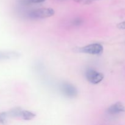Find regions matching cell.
<instances>
[{"mask_svg":"<svg viewBox=\"0 0 125 125\" xmlns=\"http://www.w3.org/2000/svg\"><path fill=\"white\" fill-rule=\"evenodd\" d=\"M54 10L51 8H42L33 10L28 13V17L30 19L38 20L48 18L54 15Z\"/></svg>","mask_w":125,"mask_h":125,"instance_id":"obj_1","label":"cell"},{"mask_svg":"<svg viewBox=\"0 0 125 125\" xmlns=\"http://www.w3.org/2000/svg\"><path fill=\"white\" fill-rule=\"evenodd\" d=\"M77 51L80 52H83V53L97 55L102 53L103 51V46L100 43H95L89 44L85 46L79 48Z\"/></svg>","mask_w":125,"mask_h":125,"instance_id":"obj_2","label":"cell"},{"mask_svg":"<svg viewBox=\"0 0 125 125\" xmlns=\"http://www.w3.org/2000/svg\"><path fill=\"white\" fill-rule=\"evenodd\" d=\"M85 77L89 83L96 84L103 80L104 74L95 70L89 69L85 72Z\"/></svg>","mask_w":125,"mask_h":125,"instance_id":"obj_3","label":"cell"},{"mask_svg":"<svg viewBox=\"0 0 125 125\" xmlns=\"http://www.w3.org/2000/svg\"><path fill=\"white\" fill-rule=\"evenodd\" d=\"M61 91L67 97L73 98L78 95V90L72 84L68 83H63L61 85Z\"/></svg>","mask_w":125,"mask_h":125,"instance_id":"obj_4","label":"cell"},{"mask_svg":"<svg viewBox=\"0 0 125 125\" xmlns=\"http://www.w3.org/2000/svg\"><path fill=\"white\" fill-rule=\"evenodd\" d=\"M125 112V107L124 105L120 102H117L111 105L107 110V114L111 116L117 115Z\"/></svg>","mask_w":125,"mask_h":125,"instance_id":"obj_5","label":"cell"},{"mask_svg":"<svg viewBox=\"0 0 125 125\" xmlns=\"http://www.w3.org/2000/svg\"><path fill=\"white\" fill-rule=\"evenodd\" d=\"M19 56L20 54L14 51H0V60L12 59Z\"/></svg>","mask_w":125,"mask_h":125,"instance_id":"obj_6","label":"cell"},{"mask_svg":"<svg viewBox=\"0 0 125 125\" xmlns=\"http://www.w3.org/2000/svg\"><path fill=\"white\" fill-rule=\"evenodd\" d=\"M35 114H34L32 112L26 111V110H23L20 117L23 118V120H32L33 118H35Z\"/></svg>","mask_w":125,"mask_h":125,"instance_id":"obj_7","label":"cell"},{"mask_svg":"<svg viewBox=\"0 0 125 125\" xmlns=\"http://www.w3.org/2000/svg\"><path fill=\"white\" fill-rule=\"evenodd\" d=\"M23 110L20 107H15L7 112L9 117H20Z\"/></svg>","mask_w":125,"mask_h":125,"instance_id":"obj_8","label":"cell"},{"mask_svg":"<svg viewBox=\"0 0 125 125\" xmlns=\"http://www.w3.org/2000/svg\"><path fill=\"white\" fill-rule=\"evenodd\" d=\"M46 0H22V3L24 4H37L44 2Z\"/></svg>","mask_w":125,"mask_h":125,"instance_id":"obj_9","label":"cell"},{"mask_svg":"<svg viewBox=\"0 0 125 125\" xmlns=\"http://www.w3.org/2000/svg\"><path fill=\"white\" fill-rule=\"evenodd\" d=\"M7 118H9L7 112H1V113H0V123H4Z\"/></svg>","mask_w":125,"mask_h":125,"instance_id":"obj_10","label":"cell"},{"mask_svg":"<svg viewBox=\"0 0 125 125\" xmlns=\"http://www.w3.org/2000/svg\"><path fill=\"white\" fill-rule=\"evenodd\" d=\"M74 1L78 3L83 4H89L92 2V0H74Z\"/></svg>","mask_w":125,"mask_h":125,"instance_id":"obj_11","label":"cell"},{"mask_svg":"<svg viewBox=\"0 0 125 125\" xmlns=\"http://www.w3.org/2000/svg\"><path fill=\"white\" fill-rule=\"evenodd\" d=\"M117 27L118 28V29H125V21L118 23V24L117 25Z\"/></svg>","mask_w":125,"mask_h":125,"instance_id":"obj_12","label":"cell"},{"mask_svg":"<svg viewBox=\"0 0 125 125\" xmlns=\"http://www.w3.org/2000/svg\"><path fill=\"white\" fill-rule=\"evenodd\" d=\"M82 23V20L79 18H76V19L74 20L73 22V24L75 26H79V24H81Z\"/></svg>","mask_w":125,"mask_h":125,"instance_id":"obj_13","label":"cell"}]
</instances>
